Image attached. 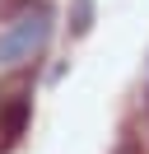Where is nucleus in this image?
<instances>
[{
    "label": "nucleus",
    "instance_id": "nucleus-1",
    "mask_svg": "<svg viewBox=\"0 0 149 154\" xmlns=\"http://www.w3.org/2000/svg\"><path fill=\"white\" fill-rule=\"evenodd\" d=\"M51 42V10L47 5H33V10L14 14V19L0 28V66L19 70L28 61H37Z\"/></svg>",
    "mask_w": 149,
    "mask_h": 154
},
{
    "label": "nucleus",
    "instance_id": "nucleus-2",
    "mask_svg": "<svg viewBox=\"0 0 149 154\" xmlns=\"http://www.w3.org/2000/svg\"><path fill=\"white\" fill-rule=\"evenodd\" d=\"M28 117H33V89L28 84L0 89V149L19 145V135L28 131Z\"/></svg>",
    "mask_w": 149,
    "mask_h": 154
}]
</instances>
